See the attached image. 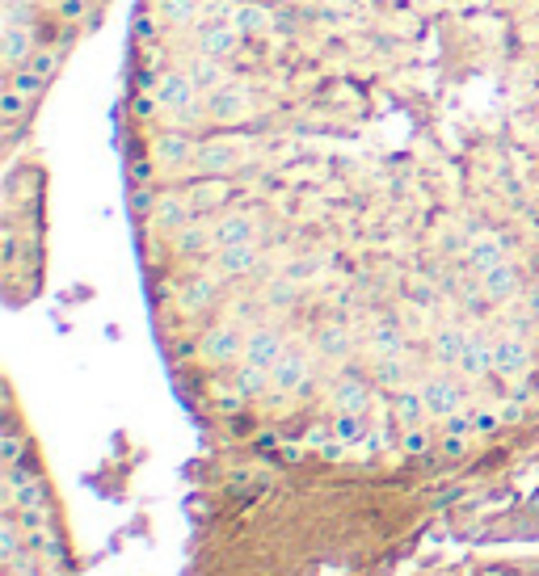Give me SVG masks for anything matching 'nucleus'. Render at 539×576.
I'll return each instance as SVG.
<instances>
[{"mask_svg": "<svg viewBox=\"0 0 539 576\" xmlns=\"http://www.w3.org/2000/svg\"><path fill=\"white\" fill-rule=\"evenodd\" d=\"M152 333L245 501H388L539 446V0H135Z\"/></svg>", "mask_w": 539, "mask_h": 576, "instance_id": "obj_1", "label": "nucleus"}, {"mask_svg": "<svg viewBox=\"0 0 539 576\" xmlns=\"http://www.w3.org/2000/svg\"><path fill=\"white\" fill-rule=\"evenodd\" d=\"M409 576H539V547H468L447 560H426Z\"/></svg>", "mask_w": 539, "mask_h": 576, "instance_id": "obj_4", "label": "nucleus"}, {"mask_svg": "<svg viewBox=\"0 0 539 576\" xmlns=\"http://www.w3.org/2000/svg\"><path fill=\"white\" fill-rule=\"evenodd\" d=\"M5 576H76L64 505L13 392L5 400Z\"/></svg>", "mask_w": 539, "mask_h": 576, "instance_id": "obj_3", "label": "nucleus"}, {"mask_svg": "<svg viewBox=\"0 0 539 576\" xmlns=\"http://www.w3.org/2000/svg\"><path fill=\"white\" fill-rule=\"evenodd\" d=\"M110 0H5L0 26V93H5V156H17L34 135L59 72L76 47L102 26Z\"/></svg>", "mask_w": 539, "mask_h": 576, "instance_id": "obj_2", "label": "nucleus"}]
</instances>
